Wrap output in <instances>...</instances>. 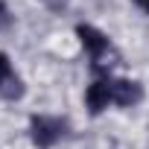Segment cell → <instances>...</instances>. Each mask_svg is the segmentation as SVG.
I'll list each match as a JSON object with an SVG mask.
<instances>
[{"label": "cell", "mask_w": 149, "mask_h": 149, "mask_svg": "<svg viewBox=\"0 0 149 149\" xmlns=\"http://www.w3.org/2000/svg\"><path fill=\"white\" fill-rule=\"evenodd\" d=\"M134 3H137V6L143 9V12H149V0H134Z\"/></svg>", "instance_id": "8992f818"}, {"label": "cell", "mask_w": 149, "mask_h": 149, "mask_svg": "<svg viewBox=\"0 0 149 149\" xmlns=\"http://www.w3.org/2000/svg\"><path fill=\"white\" fill-rule=\"evenodd\" d=\"M143 100V88L134 79H111V102L120 108H132Z\"/></svg>", "instance_id": "277c9868"}, {"label": "cell", "mask_w": 149, "mask_h": 149, "mask_svg": "<svg viewBox=\"0 0 149 149\" xmlns=\"http://www.w3.org/2000/svg\"><path fill=\"white\" fill-rule=\"evenodd\" d=\"M0 15H6V6H3V0H0Z\"/></svg>", "instance_id": "52a82bcc"}, {"label": "cell", "mask_w": 149, "mask_h": 149, "mask_svg": "<svg viewBox=\"0 0 149 149\" xmlns=\"http://www.w3.org/2000/svg\"><path fill=\"white\" fill-rule=\"evenodd\" d=\"M67 132V123L58 117H47V114H35L29 120V137L38 149H50L61 140V134Z\"/></svg>", "instance_id": "6da1fadb"}, {"label": "cell", "mask_w": 149, "mask_h": 149, "mask_svg": "<svg viewBox=\"0 0 149 149\" xmlns=\"http://www.w3.org/2000/svg\"><path fill=\"white\" fill-rule=\"evenodd\" d=\"M85 102H88L91 114H102L108 105H114V102H111V79H108V76L94 79V82L88 85V91H85Z\"/></svg>", "instance_id": "5b68a950"}, {"label": "cell", "mask_w": 149, "mask_h": 149, "mask_svg": "<svg viewBox=\"0 0 149 149\" xmlns=\"http://www.w3.org/2000/svg\"><path fill=\"white\" fill-rule=\"evenodd\" d=\"M76 35H79V41H82L85 53L91 56V61H94V67H97V64L102 61V56L111 50L108 35H105V32H100L97 26H91V24H79V26H76Z\"/></svg>", "instance_id": "7a4b0ae2"}, {"label": "cell", "mask_w": 149, "mask_h": 149, "mask_svg": "<svg viewBox=\"0 0 149 149\" xmlns=\"http://www.w3.org/2000/svg\"><path fill=\"white\" fill-rule=\"evenodd\" d=\"M24 91H26L24 88V79L15 73L9 56L0 53V97H3V100H21Z\"/></svg>", "instance_id": "3957f363"}]
</instances>
